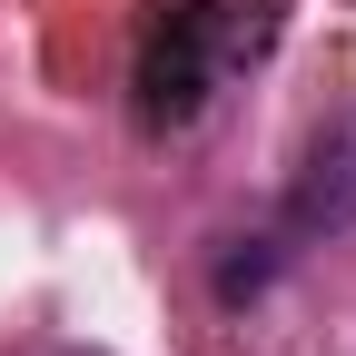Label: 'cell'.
I'll use <instances>...</instances> for the list:
<instances>
[{
    "mask_svg": "<svg viewBox=\"0 0 356 356\" xmlns=\"http://www.w3.org/2000/svg\"><path fill=\"white\" fill-rule=\"evenodd\" d=\"M287 228L297 238H346L356 228V129H327L307 149L297 188H287Z\"/></svg>",
    "mask_w": 356,
    "mask_h": 356,
    "instance_id": "obj_2",
    "label": "cell"
},
{
    "mask_svg": "<svg viewBox=\"0 0 356 356\" xmlns=\"http://www.w3.org/2000/svg\"><path fill=\"white\" fill-rule=\"evenodd\" d=\"M277 40V0H168L139 40V129H188L218 79Z\"/></svg>",
    "mask_w": 356,
    "mask_h": 356,
    "instance_id": "obj_1",
    "label": "cell"
}]
</instances>
